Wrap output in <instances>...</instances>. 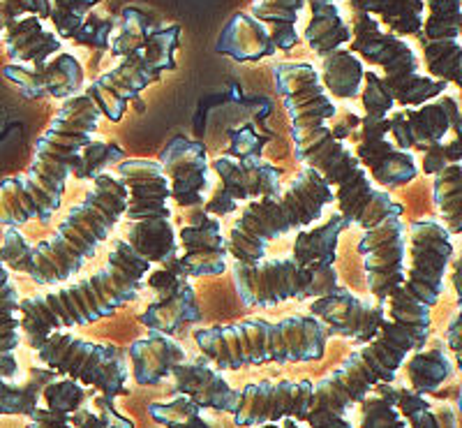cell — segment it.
Returning <instances> with one entry per match:
<instances>
[{
  "instance_id": "obj_5",
  "label": "cell",
  "mask_w": 462,
  "mask_h": 428,
  "mask_svg": "<svg viewBox=\"0 0 462 428\" xmlns=\"http://www.w3.org/2000/svg\"><path fill=\"white\" fill-rule=\"evenodd\" d=\"M326 340L328 331L312 315H291L280 322L253 318L195 331L197 348L217 370L319 361L326 352Z\"/></svg>"
},
{
  "instance_id": "obj_27",
  "label": "cell",
  "mask_w": 462,
  "mask_h": 428,
  "mask_svg": "<svg viewBox=\"0 0 462 428\" xmlns=\"http://www.w3.org/2000/svg\"><path fill=\"white\" fill-rule=\"evenodd\" d=\"M188 359L185 348L169 333L151 331L130 345V361L134 382L142 386L158 385L171 376L173 366Z\"/></svg>"
},
{
  "instance_id": "obj_9",
  "label": "cell",
  "mask_w": 462,
  "mask_h": 428,
  "mask_svg": "<svg viewBox=\"0 0 462 428\" xmlns=\"http://www.w3.org/2000/svg\"><path fill=\"white\" fill-rule=\"evenodd\" d=\"M118 176L127 188L125 241L151 265H167L179 253V244L169 211V179L162 167L158 160L125 158L118 164Z\"/></svg>"
},
{
  "instance_id": "obj_21",
  "label": "cell",
  "mask_w": 462,
  "mask_h": 428,
  "mask_svg": "<svg viewBox=\"0 0 462 428\" xmlns=\"http://www.w3.org/2000/svg\"><path fill=\"white\" fill-rule=\"evenodd\" d=\"M310 312L312 318L324 324L328 336L333 333L342 339L358 340L363 345L377 339L386 322V303L370 306L342 287L312 299Z\"/></svg>"
},
{
  "instance_id": "obj_11",
  "label": "cell",
  "mask_w": 462,
  "mask_h": 428,
  "mask_svg": "<svg viewBox=\"0 0 462 428\" xmlns=\"http://www.w3.org/2000/svg\"><path fill=\"white\" fill-rule=\"evenodd\" d=\"M363 116L358 123L356 160L379 191L402 188L419 176V164L410 151H400L391 139L389 114L395 102L377 72H363Z\"/></svg>"
},
{
  "instance_id": "obj_33",
  "label": "cell",
  "mask_w": 462,
  "mask_h": 428,
  "mask_svg": "<svg viewBox=\"0 0 462 428\" xmlns=\"http://www.w3.org/2000/svg\"><path fill=\"white\" fill-rule=\"evenodd\" d=\"M407 373H410L411 392L428 394L435 392L439 385H444L451 377L453 368L447 357V349L420 348L416 349L414 357L407 364Z\"/></svg>"
},
{
  "instance_id": "obj_46",
  "label": "cell",
  "mask_w": 462,
  "mask_h": 428,
  "mask_svg": "<svg viewBox=\"0 0 462 428\" xmlns=\"http://www.w3.org/2000/svg\"><path fill=\"white\" fill-rule=\"evenodd\" d=\"M448 339H451V348L457 352V345H460V340H457V315H456V320L451 322V331H448Z\"/></svg>"
},
{
  "instance_id": "obj_22",
  "label": "cell",
  "mask_w": 462,
  "mask_h": 428,
  "mask_svg": "<svg viewBox=\"0 0 462 428\" xmlns=\"http://www.w3.org/2000/svg\"><path fill=\"white\" fill-rule=\"evenodd\" d=\"M158 163L169 179V195L180 209L204 204L210 172L204 144L176 137L167 144V148H162Z\"/></svg>"
},
{
  "instance_id": "obj_18",
  "label": "cell",
  "mask_w": 462,
  "mask_h": 428,
  "mask_svg": "<svg viewBox=\"0 0 462 428\" xmlns=\"http://www.w3.org/2000/svg\"><path fill=\"white\" fill-rule=\"evenodd\" d=\"M312 398H315V382L310 380L257 382L243 386L238 392L231 417L238 426H262L280 419L305 422L312 410Z\"/></svg>"
},
{
  "instance_id": "obj_13",
  "label": "cell",
  "mask_w": 462,
  "mask_h": 428,
  "mask_svg": "<svg viewBox=\"0 0 462 428\" xmlns=\"http://www.w3.org/2000/svg\"><path fill=\"white\" fill-rule=\"evenodd\" d=\"M231 274L241 302L250 308H271L289 299H317L340 287L333 266H305L294 257H263L254 265L234 262Z\"/></svg>"
},
{
  "instance_id": "obj_37",
  "label": "cell",
  "mask_w": 462,
  "mask_h": 428,
  "mask_svg": "<svg viewBox=\"0 0 462 428\" xmlns=\"http://www.w3.org/2000/svg\"><path fill=\"white\" fill-rule=\"evenodd\" d=\"M95 5H100V0H53L49 19L56 26V35L72 40Z\"/></svg>"
},
{
  "instance_id": "obj_45",
  "label": "cell",
  "mask_w": 462,
  "mask_h": 428,
  "mask_svg": "<svg viewBox=\"0 0 462 428\" xmlns=\"http://www.w3.org/2000/svg\"><path fill=\"white\" fill-rule=\"evenodd\" d=\"M305 422L310 423V428H352V422L340 414L326 413V410H310Z\"/></svg>"
},
{
  "instance_id": "obj_15",
  "label": "cell",
  "mask_w": 462,
  "mask_h": 428,
  "mask_svg": "<svg viewBox=\"0 0 462 428\" xmlns=\"http://www.w3.org/2000/svg\"><path fill=\"white\" fill-rule=\"evenodd\" d=\"M310 5V22L305 42L319 56V81L328 96L337 100H356L363 88V60L349 51L352 28L340 16L333 0H305Z\"/></svg>"
},
{
  "instance_id": "obj_8",
  "label": "cell",
  "mask_w": 462,
  "mask_h": 428,
  "mask_svg": "<svg viewBox=\"0 0 462 428\" xmlns=\"http://www.w3.org/2000/svg\"><path fill=\"white\" fill-rule=\"evenodd\" d=\"M453 259V237L441 222L416 220L410 225V271L391 296L386 320L430 333L432 308L439 302Z\"/></svg>"
},
{
  "instance_id": "obj_1",
  "label": "cell",
  "mask_w": 462,
  "mask_h": 428,
  "mask_svg": "<svg viewBox=\"0 0 462 428\" xmlns=\"http://www.w3.org/2000/svg\"><path fill=\"white\" fill-rule=\"evenodd\" d=\"M273 77L289 114L296 160L331 185L346 225L368 229L383 218L402 216V207L389 191L374 188L352 148L333 135L328 121L337 107L321 86L319 70L305 60H284L275 65Z\"/></svg>"
},
{
  "instance_id": "obj_30",
  "label": "cell",
  "mask_w": 462,
  "mask_h": 428,
  "mask_svg": "<svg viewBox=\"0 0 462 428\" xmlns=\"http://www.w3.org/2000/svg\"><path fill=\"white\" fill-rule=\"evenodd\" d=\"M349 7L368 12L398 37L419 35L426 16V0H349Z\"/></svg>"
},
{
  "instance_id": "obj_41",
  "label": "cell",
  "mask_w": 462,
  "mask_h": 428,
  "mask_svg": "<svg viewBox=\"0 0 462 428\" xmlns=\"http://www.w3.org/2000/svg\"><path fill=\"white\" fill-rule=\"evenodd\" d=\"M12 380L0 377V417L3 414H31L35 410L32 394L22 386H12Z\"/></svg>"
},
{
  "instance_id": "obj_17",
  "label": "cell",
  "mask_w": 462,
  "mask_h": 428,
  "mask_svg": "<svg viewBox=\"0 0 462 428\" xmlns=\"http://www.w3.org/2000/svg\"><path fill=\"white\" fill-rule=\"evenodd\" d=\"M428 16L416 37L423 47L428 77L462 84V0H426Z\"/></svg>"
},
{
  "instance_id": "obj_3",
  "label": "cell",
  "mask_w": 462,
  "mask_h": 428,
  "mask_svg": "<svg viewBox=\"0 0 462 428\" xmlns=\"http://www.w3.org/2000/svg\"><path fill=\"white\" fill-rule=\"evenodd\" d=\"M100 111L86 93L68 98L47 133L37 139L35 155L23 176L0 181V225L22 228L31 220L49 222L63 201L65 183L77 155L93 142Z\"/></svg>"
},
{
  "instance_id": "obj_24",
  "label": "cell",
  "mask_w": 462,
  "mask_h": 428,
  "mask_svg": "<svg viewBox=\"0 0 462 428\" xmlns=\"http://www.w3.org/2000/svg\"><path fill=\"white\" fill-rule=\"evenodd\" d=\"M5 79L12 81L26 98H68L79 96L84 88V68L72 53H56L42 65L10 63Z\"/></svg>"
},
{
  "instance_id": "obj_4",
  "label": "cell",
  "mask_w": 462,
  "mask_h": 428,
  "mask_svg": "<svg viewBox=\"0 0 462 428\" xmlns=\"http://www.w3.org/2000/svg\"><path fill=\"white\" fill-rule=\"evenodd\" d=\"M151 266L125 238H116L106 265L93 275L19 302L22 331L26 333L28 345L37 349L51 331L86 327L114 315L123 303L139 294Z\"/></svg>"
},
{
  "instance_id": "obj_7",
  "label": "cell",
  "mask_w": 462,
  "mask_h": 428,
  "mask_svg": "<svg viewBox=\"0 0 462 428\" xmlns=\"http://www.w3.org/2000/svg\"><path fill=\"white\" fill-rule=\"evenodd\" d=\"M428 339V331L386 320L377 339L352 352L340 368L317 382L312 410H326L346 417V413L368 396L374 386L382 382H393L398 368L407 361V355L426 348Z\"/></svg>"
},
{
  "instance_id": "obj_42",
  "label": "cell",
  "mask_w": 462,
  "mask_h": 428,
  "mask_svg": "<svg viewBox=\"0 0 462 428\" xmlns=\"http://www.w3.org/2000/svg\"><path fill=\"white\" fill-rule=\"evenodd\" d=\"M23 14H35L40 19H49L51 0H0V33L12 19Z\"/></svg>"
},
{
  "instance_id": "obj_32",
  "label": "cell",
  "mask_w": 462,
  "mask_h": 428,
  "mask_svg": "<svg viewBox=\"0 0 462 428\" xmlns=\"http://www.w3.org/2000/svg\"><path fill=\"white\" fill-rule=\"evenodd\" d=\"M435 204L451 237L462 234V164L453 163L435 174Z\"/></svg>"
},
{
  "instance_id": "obj_40",
  "label": "cell",
  "mask_w": 462,
  "mask_h": 428,
  "mask_svg": "<svg viewBox=\"0 0 462 428\" xmlns=\"http://www.w3.org/2000/svg\"><path fill=\"white\" fill-rule=\"evenodd\" d=\"M423 154H426V160H423V172L426 174H437L444 167L453 163H460L462 160V139L456 137L453 142L448 144H432V146L423 148Z\"/></svg>"
},
{
  "instance_id": "obj_29",
  "label": "cell",
  "mask_w": 462,
  "mask_h": 428,
  "mask_svg": "<svg viewBox=\"0 0 462 428\" xmlns=\"http://www.w3.org/2000/svg\"><path fill=\"white\" fill-rule=\"evenodd\" d=\"M19 302L22 299L12 283L10 269L0 259V377L3 380H14L19 376V364H16V348L22 331Z\"/></svg>"
},
{
  "instance_id": "obj_12",
  "label": "cell",
  "mask_w": 462,
  "mask_h": 428,
  "mask_svg": "<svg viewBox=\"0 0 462 428\" xmlns=\"http://www.w3.org/2000/svg\"><path fill=\"white\" fill-rule=\"evenodd\" d=\"M180 40V26H167L152 31L137 51L123 56L111 72L86 86V96L97 107L100 116L118 123L127 105L137 100L139 93L162 77L167 70H176V47Z\"/></svg>"
},
{
  "instance_id": "obj_39",
  "label": "cell",
  "mask_w": 462,
  "mask_h": 428,
  "mask_svg": "<svg viewBox=\"0 0 462 428\" xmlns=\"http://www.w3.org/2000/svg\"><path fill=\"white\" fill-rule=\"evenodd\" d=\"M44 398H47L49 410H58V413L65 414H72L74 410H79V407L84 405V392H81V386L74 380H69V377L65 382H56V385L47 386Z\"/></svg>"
},
{
  "instance_id": "obj_2",
  "label": "cell",
  "mask_w": 462,
  "mask_h": 428,
  "mask_svg": "<svg viewBox=\"0 0 462 428\" xmlns=\"http://www.w3.org/2000/svg\"><path fill=\"white\" fill-rule=\"evenodd\" d=\"M127 188L118 174L102 172L84 201L69 209L56 237L28 244L19 228H5L0 259L10 271L28 275L37 285H63L79 274L105 244L125 213Z\"/></svg>"
},
{
  "instance_id": "obj_25",
  "label": "cell",
  "mask_w": 462,
  "mask_h": 428,
  "mask_svg": "<svg viewBox=\"0 0 462 428\" xmlns=\"http://www.w3.org/2000/svg\"><path fill=\"white\" fill-rule=\"evenodd\" d=\"M171 377L176 392L195 401L199 407H210V410L229 414L234 413L238 392L222 377L220 370L213 368L206 359L180 361L173 366Z\"/></svg>"
},
{
  "instance_id": "obj_31",
  "label": "cell",
  "mask_w": 462,
  "mask_h": 428,
  "mask_svg": "<svg viewBox=\"0 0 462 428\" xmlns=\"http://www.w3.org/2000/svg\"><path fill=\"white\" fill-rule=\"evenodd\" d=\"M305 0H254L250 14L268 28L278 51H291L299 44V14L303 12Z\"/></svg>"
},
{
  "instance_id": "obj_16",
  "label": "cell",
  "mask_w": 462,
  "mask_h": 428,
  "mask_svg": "<svg viewBox=\"0 0 462 428\" xmlns=\"http://www.w3.org/2000/svg\"><path fill=\"white\" fill-rule=\"evenodd\" d=\"M365 281L377 303H386L404 281L407 259V225L402 216H389L373 228L363 229L358 241Z\"/></svg>"
},
{
  "instance_id": "obj_44",
  "label": "cell",
  "mask_w": 462,
  "mask_h": 428,
  "mask_svg": "<svg viewBox=\"0 0 462 428\" xmlns=\"http://www.w3.org/2000/svg\"><path fill=\"white\" fill-rule=\"evenodd\" d=\"M28 428H72L69 414L49 410V407H35L31 413V426Z\"/></svg>"
},
{
  "instance_id": "obj_34",
  "label": "cell",
  "mask_w": 462,
  "mask_h": 428,
  "mask_svg": "<svg viewBox=\"0 0 462 428\" xmlns=\"http://www.w3.org/2000/svg\"><path fill=\"white\" fill-rule=\"evenodd\" d=\"M389 385L391 382H382L358 403L363 428H410V423L404 422L393 398H391Z\"/></svg>"
},
{
  "instance_id": "obj_35",
  "label": "cell",
  "mask_w": 462,
  "mask_h": 428,
  "mask_svg": "<svg viewBox=\"0 0 462 428\" xmlns=\"http://www.w3.org/2000/svg\"><path fill=\"white\" fill-rule=\"evenodd\" d=\"M148 414L162 428H213L204 417L201 407L188 396H176L171 401H160L148 405Z\"/></svg>"
},
{
  "instance_id": "obj_10",
  "label": "cell",
  "mask_w": 462,
  "mask_h": 428,
  "mask_svg": "<svg viewBox=\"0 0 462 428\" xmlns=\"http://www.w3.org/2000/svg\"><path fill=\"white\" fill-rule=\"evenodd\" d=\"M352 42L349 51L382 70V81L393 96L395 105L419 107L444 96L447 81L420 74L419 59L407 40L382 31V23L368 12L352 10Z\"/></svg>"
},
{
  "instance_id": "obj_36",
  "label": "cell",
  "mask_w": 462,
  "mask_h": 428,
  "mask_svg": "<svg viewBox=\"0 0 462 428\" xmlns=\"http://www.w3.org/2000/svg\"><path fill=\"white\" fill-rule=\"evenodd\" d=\"M69 426L72 428H134L132 419L123 417L121 413H116L109 398L95 396L93 407H84L74 410L69 414Z\"/></svg>"
},
{
  "instance_id": "obj_43",
  "label": "cell",
  "mask_w": 462,
  "mask_h": 428,
  "mask_svg": "<svg viewBox=\"0 0 462 428\" xmlns=\"http://www.w3.org/2000/svg\"><path fill=\"white\" fill-rule=\"evenodd\" d=\"M111 28H114V19H111V16L88 14L86 16L84 26L79 28V33H77L72 40L79 44H88V47L106 49V40H109L111 35Z\"/></svg>"
},
{
  "instance_id": "obj_28",
  "label": "cell",
  "mask_w": 462,
  "mask_h": 428,
  "mask_svg": "<svg viewBox=\"0 0 462 428\" xmlns=\"http://www.w3.org/2000/svg\"><path fill=\"white\" fill-rule=\"evenodd\" d=\"M217 51L234 60H241V63H250V60L273 56L278 47H275L268 28L257 16H253L250 12H236L226 22L225 31L217 40Z\"/></svg>"
},
{
  "instance_id": "obj_19",
  "label": "cell",
  "mask_w": 462,
  "mask_h": 428,
  "mask_svg": "<svg viewBox=\"0 0 462 428\" xmlns=\"http://www.w3.org/2000/svg\"><path fill=\"white\" fill-rule=\"evenodd\" d=\"M210 170L220 176V191L204 204L210 216L236 211V204L243 200H266L282 192V172L268 163L220 155L213 160Z\"/></svg>"
},
{
  "instance_id": "obj_6",
  "label": "cell",
  "mask_w": 462,
  "mask_h": 428,
  "mask_svg": "<svg viewBox=\"0 0 462 428\" xmlns=\"http://www.w3.org/2000/svg\"><path fill=\"white\" fill-rule=\"evenodd\" d=\"M333 201L336 192L331 185L315 170L303 167L278 197L247 201V207L226 234V250L234 262L254 265L266 257L268 244H273L284 234L315 225Z\"/></svg>"
},
{
  "instance_id": "obj_14",
  "label": "cell",
  "mask_w": 462,
  "mask_h": 428,
  "mask_svg": "<svg viewBox=\"0 0 462 428\" xmlns=\"http://www.w3.org/2000/svg\"><path fill=\"white\" fill-rule=\"evenodd\" d=\"M35 352L37 359L51 370L79 385L93 386L109 401L125 394L127 364L121 349L114 345L93 343L63 329L49 333Z\"/></svg>"
},
{
  "instance_id": "obj_26",
  "label": "cell",
  "mask_w": 462,
  "mask_h": 428,
  "mask_svg": "<svg viewBox=\"0 0 462 428\" xmlns=\"http://www.w3.org/2000/svg\"><path fill=\"white\" fill-rule=\"evenodd\" d=\"M3 42L12 63L42 65L51 56L60 53L63 44L56 33L42 26V19L35 14L16 16L3 28Z\"/></svg>"
},
{
  "instance_id": "obj_20",
  "label": "cell",
  "mask_w": 462,
  "mask_h": 428,
  "mask_svg": "<svg viewBox=\"0 0 462 428\" xmlns=\"http://www.w3.org/2000/svg\"><path fill=\"white\" fill-rule=\"evenodd\" d=\"M391 139L400 151L410 148L432 146L441 142L448 133L460 137V105L453 96H439L435 100L419 107H404V109L389 114Z\"/></svg>"
},
{
  "instance_id": "obj_38",
  "label": "cell",
  "mask_w": 462,
  "mask_h": 428,
  "mask_svg": "<svg viewBox=\"0 0 462 428\" xmlns=\"http://www.w3.org/2000/svg\"><path fill=\"white\" fill-rule=\"evenodd\" d=\"M389 392L410 428H439V419H437V414H432L430 405L423 401V394H416L411 389H398V386H393V382L389 385Z\"/></svg>"
},
{
  "instance_id": "obj_23",
  "label": "cell",
  "mask_w": 462,
  "mask_h": 428,
  "mask_svg": "<svg viewBox=\"0 0 462 428\" xmlns=\"http://www.w3.org/2000/svg\"><path fill=\"white\" fill-rule=\"evenodd\" d=\"M183 257L180 265L189 275H220L226 271V238L217 218L201 207H189L180 228Z\"/></svg>"
}]
</instances>
